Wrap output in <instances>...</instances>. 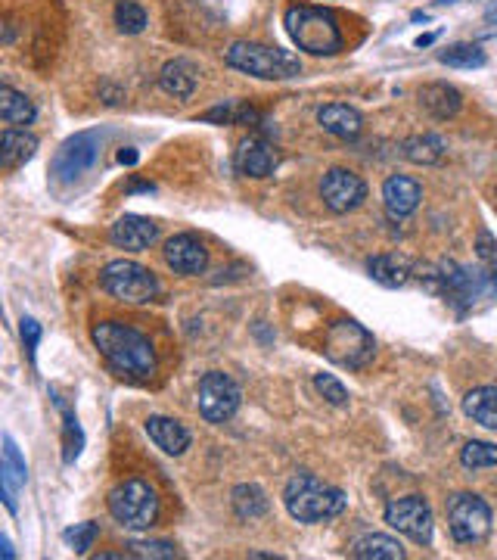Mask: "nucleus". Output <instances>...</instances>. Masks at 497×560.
<instances>
[{"label": "nucleus", "instance_id": "1", "mask_svg": "<svg viewBox=\"0 0 497 560\" xmlns=\"http://www.w3.org/2000/svg\"><path fill=\"white\" fill-rule=\"evenodd\" d=\"M91 340L119 377L146 380L156 374V349L140 330L119 321H100L91 333Z\"/></svg>", "mask_w": 497, "mask_h": 560}, {"label": "nucleus", "instance_id": "2", "mask_svg": "<svg viewBox=\"0 0 497 560\" xmlns=\"http://www.w3.org/2000/svg\"><path fill=\"white\" fill-rule=\"evenodd\" d=\"M283 504L292 520L299 523H324L345 511V492L317 480L314 473H296L283 489Z\"/></svg>", "mask_w": 497, "mask_h": 560}, {"label": "nucleus", "instance_id": "3", "mask_svg": "<svg viewBox=\"0 0 497 560\" xmlns=\"http://www.w3.org/2000/svg\"><path fill=\"white\" fill-rule=\"evenodd\" d=\"M283 22H286V32H289L292 44L311 56H333L342 50L339 22L324 7H305V4L289 7Z\"/></svg>", "mask_w": 497, "mask_h": 560}, {"label": "nucleus", "instance_id": "4", "mask_svg": "<svg viewBox=\"0 0 497 560\" xmlns=\"http://www.w3.org/2000/svg\"><path fill=\"white\" fill-rule=\"evenodd\" d=\"M224 63L237 72H246L252 78H265V81H283V78H296L302 72L299 56H292L289 50L268 47V44H255V41H237L224 50Z\"/></svg>", "mask_w": 497, "mask_h": 560}, {"label": "nucleus", "instance_id": "5", "mask_svg": "<svg viewBox=\"0 0 497 560\" xmlns=\"http://www.w3.org/2000/svg\"><path fill=\"white\" fill-rule=\"evenodd\" d=\"M324 352L333 364L348 371H358L367 368L376 355V340L367 327H361L352 318H342L327 330V340H324Z\"/></svg>", "mask_w": 497, "mask_h": 560}, {"label": "nucleus", "instance_id": "6", "mask_svg": "<svg viewBox=\"0 0 497 560\" xmlns=\"http://www.w3.org/2000/svg\"><path fill=\"white\" fill-rule=\"evenodd\" d=\"M106 504H109V514L119 520L125 529H134V532L150 529L156 523V514H159V498L143 480L119 483L109 492Z\"/></svg>", "mask_w": 497, "mask_h": 560}, {"label": "nucleus", "instance_id": "7", "mask_svg": "<svg viewBox=\"0 0 497 560\" xmlns=\"http://www.w3.org/2000/svg\"><path fill=\"white\" fill-rule=\"evenodd\" d=\"M100 284L112 299H122L131 305L153 302L159 296V277L128 259H115L100 271Z\"/></svg>", "mask_w": 497, "mask_h": 560}, {"label": "nucleus", "instance_id": "8", "mask_svg": "<svg viewBox=\"0 0 497 560\" xmlns=\"http://www.w3.org/2000/svg\"><path fill=\"white\" fill-rule=\"evenodd\" d=\"M448 529L454 542L479 545L491 532V508L473 492H460L448 501Z\"/></svg>", "mask_w": 497, "mask_h": 560}, {"label": "nucleus", "instance_id": "9", "mask_svg": "<svg viewBox=\"0 0 497 560\" xmlns=\"http://www.w3.org/2000/svg\"><path fill=\"white\" fill-rule=\"evenodd\" d=\"M100 147H103V134L100 131H81V134L69 137L53 156V178L60 184L81 181L97 165Z\"/></svg>", "mask_w": 497, "mask_h": 560}, {"label": "nucleus", "instance_id": "10", "mask_svg": "<svg viewBox=\"0 0 497 560\" xmlns=\"http://www.w3.org/2000/svg\"><path fill=\"white\" fill-rule=\"evenodd\" d=\"M386 523L407 536L411 542L429 548L432 545V532H435V520H432V508L426 504L423 495H404L386 504Z\"/></svg>", "mask_w": 497, "mask_h": 560}, {"label": "nucleus", "instance_id": "11", "mask_svg": "<svg viewBox=\"0 0 497 560\" xmlns=\"http://www.w3.org/2000/svg\"><path fill=\"white\" fill-rule=\"evenodd\" d=\"M240 399L243 392L240 386L233 383V377L221 374V371H212L199 380V414L209 420V424H224L233 414L240 411Z\"/></svg>", "mask_w": 497, "mask_h": 560}, {"label": "nucleus", "instance_id": "12", "mask_svg": "<svg viewBox=\"0 0 497 560\" xmlns=\"http://www.w3.org/2000/svg\"><path fill=\"white\" fill-rule=\"evenodd\" d=\"M320 200H324L330 212L348 215L367 200V184L352 168H330L324 181H320Z\"/></svg>", "mask_w": 497, "mask_h": 560}, {"label": "nucleus", "instance_id": "13", "mask_svg": "<svg viewBox=\"0 0 497 560\" xmlns=\"http://www.w3.org/2000/svg\"><path fill=\"white\" fill-rule=\"evenodd\" d=\"M162 252H165V265L181 277H199L209 268V249L193 234H174Z\"/></svg>", "mask_w": 497, "mask_h": 560}, {"label": "nucleus", "instance_id": "14", "mask_svg": "<svg viewBox=\"0 0 497 560\" xmlns=\"http://www.w3.org/2000/svg\"><path fill=\"white\" fill-rule=\"evenodd\" d=\"M237 172L246 178H268L280 165V150L265 137H246L237 147Z\"/></svg>", "mask_w": 497, "mask_h": 560}, {"label": "nucleus", "instance_id": "15", "mask_svg": "<svg viewBox=\"0 0 497 560\" xmlns=\"http://www.w3.org/2000/svg\"><path fill=\"white\" fill-rule=\"evenodd\" d=\"M159 237V224L143 215H122L109 228V240L125 252H143L150 249Z\"/></svg>", "mask_w": 497, "mask_h": 560}, {"label": "nucleus", "instance_id": "16", "mask_svg": "<svg viewBox=\"0 0 497 560\" xmlns=\"http://www.w3.org/2000/svg\"><path fill=\"white\" fill-rule=\"evenodd\" d=\"M423 200V187L420 181L407 178V175H392L383 184V206L392 218H407L414 215Z\"/></svg>", "mask_w": 497, "mask_h": 560}, {"label": "nucleus", "instance_id": "17", "mask_svg": "<svg viewBox=\"0 0 497 560\" xmlns=\"http://www.w3.org/2000/svg\"><path fill=\"white\" fill-rule=\"evenodd\" d=\"M146 436L156 442V448H162L165 455L171 458H181L187 448H190V433L181 420L174 417H162V414H153L146 420Z\"/></svg>", "mask_w": 497, "mask_h": 560}, {"label": "nucleus", "instance_id": "18", "mask_svg": "<svg viewBox=\"0 0 497 560\" xmlns=\"http://www.w3.org/2000/svg\"><path fill=\"white\" fill-rule=\"evenodd\" d=\"M317 125L333 137L355 140L364 131V116L348 103H330L317 109Z\"/></svg>", "mask_w": 497, "mask_h": 560}, {"label": "nucleus", "instance_id": "19", "mask_svg": "<svg viewBox=\"0 0 497 560\" xmlns=\"http://www.w3.org/2000/svg\"><path fill=\"white\" fill-rule=\"evenodd\" d=\"M367 271L370 277L376 280L379 287H389V290H398V287H407L414 277V265L407 256H398V252H383V256H373L367 262Z\"/></svg>", "mask_w": 497, "mask_h": 560}, {"label": "nucleus", "instance_id": "20", "mask_svg": "<svg viewBox=\"0 0 497 560\" xmlns=\"http://www.w3.org/2000/svg\"><path fill=\"white\" fill-rule=\"evenodd\" d=\"M420 106L429 112L432 119H454L460 106H463V97L454 84H445V81H432V84H423L420 88Z\"/></svg>", "mask_w": 497, "mask_h": 560}, {"label": "nucleus", "instance_id": "21", "mask_svg": "<svg viewBox=\"0 0 497 560\" xmlns=\"http://www.w3.org/2000/svg\"><path fill=\"white\" fill-rule=\"evenodd\" d=\"M196 84H199V69L190 60H168L159 72V88L174 100L193 97Z\"/></svg>", "mask_w": 497, "mask_h": 560}, {"label": "nucleus", "instance_id": "22", "mask_svg": "<svg viewBox=\"0 0 497 560\" xmlns=\"http://www.w3.org/2000/svg\"><path fill=\"white\" fill-rule=\"evenodd\" d=\"M38 153V137L28 134L25 128H7L0 137V165L4 168H19L32 162Z\"/></svg>", "mask_w": 497, "mask_h": 560}, {"label": "nucleus", "instance_id": "23", "mask_svg": "<svg viewBox=\"0 0 497 560\" xmlns=\"http://www.w3.org/2000/svg\"><path fill=\"white\" fill-rule=\"evenodd\" d=\"M28 480V467L19 455V448L13 442V436H4V464H0V483H4V501H7V508L16 511V489L25 486Z\"/></svg>", "mask_w": 497, "mask_h": 560}, {"label": "nucleus", "instance_id": "24", "mask_svg": "<svg viewBox=\"0 0 497 560\" xmlns=\"http://www.w3.org/2000/svg\"><path fill=\"white\" fill-rule=\"evenodd\" d=\"M463 414L479 427L497 433V386H476L463 396Z\"/></svg>", "mask_w": 497, "mask_h": 560}, {"label": "nucleus", "instance_id": "25", "mask_svg": "<svg viewBox=\"0 0 497 560\" xmlns=\"http://www.w3.org/2000/svg\"><path fill=\"white\" fill-rule=\"evenodd\" d=\"M401 156L414 165H438L448 156V144L438 134H411L401 144Z\"/></svg>", "mask_w": 497, "mask_h": 560}, {"label": "nucleus", "instance_id": "26", "mask_svg": "<svg viewBox=\"0 0 497 560\" xmlns=\"http://www.w3.org/2000/svg\"><path fill=\"white\" fill-rule=\"evenodd\" d=\"M0 119H4L10 128H25L35 122V103L28 100L22 91L10 88V84H4L0 88Z\"/></svg>", "mask_w": 497, "mask_h": 560}, {"label": "nucleus", "instance_id": "27", "mask_svg": "<svg viewBox=\"0 0 497 560\" xmlns=\"http://www.w3.org/2000/svg\"><path fill=\"white\" fill-rule=\"evenodd\" d=\"M352 557H358V560H404V548L392 536L370 532V536H364L352 545Z\"/></svg>", "mask_w": 497, "mask_h": 560}, {"label": "nucleus", "instance_id": "28", "mask_svg": "<svg viewBox=\"0 0 497 560\" xmlns=\"http://www.w3.org/2000/svg\"><path fill=\"white\" fill-rule=\"evenodd\" d=\"M230 501H233V511H237L240 520L265 517L268 508H271V501H268L265 489L255 486V483H249V486H237V489H233V495H230Z\"/></svg>", "mask_w": 497, "mask_h": 560}, {"label": "nucleus", "instance_id": "29", "mask_svg": "<svg viewBox=\"0 0 497 560\" xmlns=\"http://www.w3.org/2000/svg\"><path fill=\"white\" fill-rule=\"evenodd\" d=\"M438 63H445L451 69H482L488 63V56L479 44H451L445 50H438Z\"/></svg>", "mask_w": 497, "mask_h": 560}, {"label": "nucleus", "instance_id": "30", "mask_svg": "<svg viewBox=\"0 0 497 560\" xmlns=\"http://www.w3.org/2000/svg\"><path fill=\"white\" fill-rule=\"evenodd\" d=\"M460 464L466 470H485V467H497V445L494 442H466L460 448Z\"/></svg>", "mask_w": 497, "mask_h": 560}, {"label": "nucleus", "instance_id": "31", "mask_svg": "<svg viewBox=\"0 0 497 560\" xmlns=\"http://www.w3.org/2000/svg\"><path fill=\"white\" fill-rule=\"evenodd\" d=\"M146 22H150V16H146V10L134 4V0H119V4H115V25H119L122 35H140Z\"/></svg>", "mask_w": 497, "mask_h": 560}, {"label": "nucleus", "instance_id": "32", "mask_svg": "<svg viewBox=\"0 0 497 560\" xmlns=\"http://www.w3.org/2000/svg\"><path fill=\"white\" fill-rule=\"evenodd\" d=\"M81 448H84V433L78 427V420L69 408H63V458L66 464H75L78 455H81Z\"/></svg>", "mask_w": 497, "mask_h": 560}, {"label": "nucleus", "instance_id": "33", "mask_svg": "<svg viewBox=\"0 0 497 560\" xmlns=\"http://www.w3.org/2000/svg\"><path fill=\"white\" fill-rule=\"evenodd\" d=\"M97 536H100V523H75L72 529H66L63 532V539L69 542V548L75 551V554H87L94 548V542H97Z\"/></svg>", "mask_w": 497, "mask_h": 560}, {"label": "nucleus", "instance_id": "34", "mask_svg": "<svg viewBox=\"0 0 497 560\" xmlns=\"http://www.w3.org/2000/svg\"><path fill=\"white\" fill-rule=\"evenodd\" d=\"M314 389H317L320 396H324L330 405H336V408H345V405H348V389H345L333 374H314Z\"/></svg>", "mask_w": 497, "mask_h": 560}, {"label": "nucleus", "instance_id": "35", "mask_svg": "<svg viewBox=\"0 0 497 560\" xmlns=\"http://www.w3.org/2000/svg\"><path fill=\"white\" fill-rule=\"evenodd\" d=\"M131 557H150V560H171L178 557V548H174L171 542H128L125 545Z\"/></svg>", "mask_w": 497, "mask_h": 560}, {"label": "nucleus", "instance_id": "36", "mask_svg": "<svg viewBox=\"0 0 497 560\" xmlns=\"http://www.w3.org/2000/svg\"><path fill=\"white\" fill-rule=\"evenodd\" d=\"M22 343H25L28 358L35 361V355H38V343H41V324H38L35 318H22Z\"/></svg>", "mask_w": 497, "mask_h": 560}, {"label": "nucleus", "instance_id": "37", "mask_svg": "<svg viewBox=\"0 0 497 560\" xmlns=\"http://www.w3.org/2000/svg\"><path fill=\"white\" fill-rule=\"evenodd\" d=\"M119 162H122V165H134V162H137V150H134V147H125V150L119 153Z\"/></svg>", "mask_w": 497, "mask_h": 560}, {"label": "nucleus", "instance_id": "38", "mask_svg": "<svg viewBox=\"0 0 497 560\" xmlns=\"http://www.w3.org/2000/svg\"><path fill=\"white\" fill-rule=\"evenodd\" d=\"M435 38H438V35H423V38H417V47H429Z\"/></svg>", "mask_w": 497, "mask_h": 560}, {"label": "nucleus", "instance_id": "39", "mask_svg": "<svg viewBox=\"0 0 497 560\" xmlns=\"http://www.w3.org/2000/svg\"><path fill=\"white\" fill-rule=\"evenodd\" d=\"M0 548H4V557H7V560H13V548H10V539H4V542H0Z\"/></svg>", "mask_w": 497, "mask_h": 560}, {"label": "nucleus", "instance_id": "40", "mask_svg": "<svg viewBox=\"0 0 497 560\" xmlns=\"http://www.w3.org/2000/svg\"><path fill=\"white\" fill-rule=\"evenodd\" d=\"M485 19H488V22H491V25H494V22H497V4H494V7H491V10H488V13H485Z\"/></svg>", "mask_w": 497, "mask_h": 560}]
</instances>
